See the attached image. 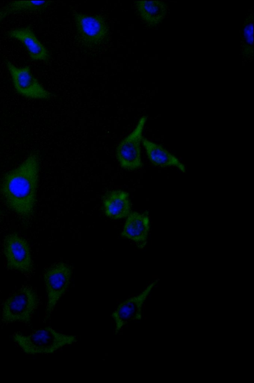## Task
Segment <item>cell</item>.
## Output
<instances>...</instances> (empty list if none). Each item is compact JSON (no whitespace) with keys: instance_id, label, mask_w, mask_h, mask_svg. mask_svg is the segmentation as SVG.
Returning <instances> with one entry per match:
<instances>
[{"instance_id":"52a82bcc","label":"cell","mask_w":254,"mask_h":383,"mask_svg":"<svg viewBox=\"0 0 254 383\" xmlns=\"http://www.w3.org/2000/svg\"><path fill=\"white\" fill-rule=\"evenodd\" d=\"M5 66L16 92L25 97L34 99H48L51 93L37 80L31 73L29 66L18 67L6 61Z\"/></svg>"},{"instance_id":"7c38bea8","label":"cell","mask_w":254,"mask_h":383,"mask_svg":"<svg viewBox=\"0 0 254 383\" xmlns=\"http://www.w3.org/2000/svg\"><path fill=\"white\" fill-rule=\"evenodd\" d=\"M142 145L150 162L161 167H174L183 173L186 172L185 164L179 158L162 145L142 138Z\"/></svg>"},{"instance_id":"e0dca14e","label":"cell","mask_w":254,"mask_h":383,"mask_svg":"<svg viewBox=\"0 0 254 383\" xmlns=\"http://www.w3.org/2000/svg\"><path fill=\"white\" fill-rule=\"evenodd\" d=\"M1 211H0V218H1Z\"/></svg>"},{"instance_id":"30bf717a","label":"cell","mask_w":254,"mask_h":383,"mask_svg":"<svg viewBox=\"0 0 254 383\" xmlns=\"http://www.w3.org/2000/svg\"><path fill=\"white\" fill-rule=\"evenodd\" d=\"M150 230V219L148 213H139L132 212L127 216L125 223L122 235L144 247Z\"/></svg>"},{"instance_id":"277c9868","label":"cell","mask_w":254,"mask_h":383,"mask_svg":"<svg viewBox=\"0 0 254 383\" xmlns=\"http://www.w3.org/2000/svg\"><path fill=\"white\" fill-rule=\"evenodd\" d=\"M72 275L71 267L64 262L54 264L45 272L44 280L47 295L45 319L50 317L59 300L66 292Z\"/></svg>"},{"instance_id":"4fadbf2b","label":"cell","mask_w":254,"mask_h":383,"mask_svg":"<svg viewBox=\"0 0 254 383\" xmlns=\"http://www.w3.org/2000/svg\"><path fill=\"white\" fill-rule=\"evenodd\" d=\"M103 207L105 215L112 219L127 217L131 210L129 194L121 190L110 192L103 199Z\"/></svg>"},{"instance_id":"6da1fadb","label":"cell","mask_w":254,"mask_h":383,"mask_svg":"<svg viewBox=\"0 0 254 383\" xmlns=\"http://www.w3.org/2000/svg\"><path fill=\"white\" fill-rule=\"evenodd\" d=\"M39 159L30 153L18 166L4 175L0 192L7 207L24 219L30 217L36 201Z\"/></svg>"},{"instance_id":"9a60e30c","label":"cell","mask_w":254,"mask_h":383,"mask_svg":"<svg viewBox=\"0 0 254 383\" xmlns=\"http://www.w3.org/2000/svg\"><path fill=\"white\" fill-rule=\"evenodd\" d=\"M50 1L18 0L9 2L0 9V22L6 17L25 11H39L45 9Z\"/></svg>"},{"instance_id":"2e32d148","label":"cell","mask_w":254,"mask_h":383,"mask_svg":"<svg viewBox=\"0 0 254 383\" xmlns=\"http://www.w3.org/2000/svg\"><path fill=\"white\" fill-rule=\"evenodd\" d=\"M253 23L250 19L246 22L244 29V38L245 41L244 53L246 55H250L253 53Z\"/></svg>"},{"instance_id":"ba28073f","label":"cell","mask_w":254,"mask_h":383,"mask_svg":"<svg viewBox=\"0 0 254 383\" xmlns=\"http://www.w3.org/2000/svg\"><path fill=\"white\" fill-rule=\"evenodd\" d=\"M157 283V280L151 283L139 294L120 303L113 311L111 316L115 323V334L129 323L141 319L143 304Z\"/></svg>"},{"instance_id":"3957f363","label":"cell","mask_w":254,"mask_h":383,"mask_svg":"<svg viewBox=\"0 0 254 383\" xmlns=\"http://www.w3.org/2000/svg\"><path fill=\"white\" fill-rule=\"evenodd\" d=\"M39 305V297L34 288L23 286L2 303L1 321L4 324L29 322Z\"/></svg>"},{"instance_id":"5bb4252c","label":"cell","mask_w":254,"mask_h":383,"mask_svg":"<svg viewBox=\"0 0 254 383\" xmlns=\"http://www.w3.org/2000/svg\"><path fill=\"white\" fill-rule=\"evenodd\" d=\"M134 2L141 18L149 26L159 24L167 14V6L163 1L138 0Z\"/></svg>"},{"instance_id":"9c48e42d","label":"cell","mask_w":254,"mask_h":383,"mask_svg":"<svg viewBox=\"0 0 254 383\" xmlns=\"http://www.w3.org/2000/svg\"><path fill=\"white\" fill-rule=\"evenodd\" d=\"M74 20L78 36L86 46H97L108 38V27L101 16L76 13Z\"/></svg>"},{"instance_id":"7a4b0ae2","label":"cell","mask_w":254,"mask_h":383,"mask_svg":"<svg viewBox=\"0 0 254 383\" xmlns=\"http://www.w3.org/2000/svg\"><path fill=\"white\" fill-rule=\"evenodd\" d=\"M12 339L24 353L31 355L53 353L78 341L76 336L50 327L36 329L28 335L15 333Z\"/></svg>"},{"instance_id":"8992f818","label":"cell","mask_w":254,"mask_h":383,"mask_svg":"<svg viewBox=\"0 0 254 383\" xmlns=\"http://www.w3.org/2000/svg\"><path fill=\"white\" fill-rule=\"evenodd\" d=\"M3 250L8 269L25 274L32 272L30 248L25 239L14 233L9 234L4 239Z\"/></svg>"},{"instance_id":"8fae6325","label":"cell","mask_w":254,"mask_h":383,"mask_svg":"<svg viewBox=\"0 0 254 383\" xmlns=\"http://www.w3.org/2000/svg\"><path fill=\"white\" fill-rule=\"evenodd\" d=\"M7 35L21 42L32 60L48 61L50 58L48 51L39 40L30 26L11 30L7 32Z\"/></svg>"},{"instance_id":"5b68a950","label":"cell","mask_w":254,"mask_h":383,"mask_svg":"<svg viewBox=\"0 0 254 383\" xmlns=\"http://www.w3.org/2000/svg\"><path fill=\"white\" fill-rule=\"evenodd\" d=\"M146 120V116L140 118L134 130L117 147V159L121 166L125 169L134 170L143 166L140 144Z\"/></svg>"}]
</instances>
